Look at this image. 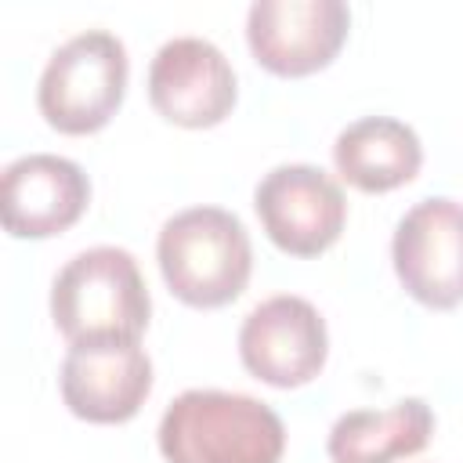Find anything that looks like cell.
<instances>
[{
  "label": "cell",
  "instance_id": "6da1fadb",
  "mask_svg": "<svg viewBox=\"0 0 463 463\" xmlns=\"http://www.w3.org/2000/svg\"><path fill=\"white\" fill-rule=\"evenodd\" d=\"M282 449L286 427L279 412L235 391H181L159 420L166 463H279Z\"/></svg>",
  "mask_w": 463,
  "mask_h": 463
},
{
  "label": "cell",
  "instance_id": "5b68a950",
  "mask_svg": "<svg viewBox=\"0 0 463 463\" xmlns=\"http://www.w3.org/2000/svg\"><path fill=\"white\" fill-rule=\"evenodd\" d=\"M253 206L268 239L293 257H315L329 250L347 221L344 188L315 163L271 166L253 188Z\"/></svg>",
  "mask_w": 463,
  "mask_h": 463
},
{
  "label": "cell",
  "instance_id": "8fae6325",
  "mask_svg": "<svg viewBox=\"0 0 463 463\" xmlns=\"http://www.w3.org/2000/svg\"><path fill=\"white\" fill-rule=\"evenodd\" d=\"M58 383L80 420L123 423L152 391V362L137 340L72 344L61 358Z\"/></svg>",
  "mask_w": 463,
  "mask_h": 463
},
{
  "label": "cell",
  "instance_id": "7c38bea8",
  "mask_svg": "<svg viewBox=\"0 0 463 463\" xmlns=\"http://www.w3.org/2000/svg\"><path fill=\"white\" fill-rule=\"evenodd\" d=\"M333 163L344 181L362 192H391L416 177L423 145L416 130L394 116H362L333 141Z\"/></svg>",
  "mask_w": 463,
  "mask_h": 463
},
{
  "label": "cell",
  "instance_id": "30bf717a",
  "mask_svg": "<svg viewBox=\"0 0 463 463\" xmlns=\"http://www.w3.org/2000/svg\"><path fill=\"white\" fill-rule=\"evenodd\" d=\"M90 181L80 163L54 152H29L0 174V224L18 239H47L80 221Z\"/></svg>",
  "mask_w": 463,
  "mask_h": 463
},
{
  "label": "cell",
  "instance_id": "52a82bcc",
  "mask_svg": "<svg viewBox=\"0 0 463 463\" xmlns=\"http://www.w3.org/2000/svg\"><path fill=\"white\" fill-rule=\"evenodd\" d=\"M329 333L318 307L304 297L279 293L260 300L239 329L242 365L271 387H300L326 365Z\"/></svg>",
  "mask_w": 463,
  "mask_h": 463
},
{
  "label": "cell",
  "instance_id": "ba28073f",
  "mask_svg": "<svg viewBox=\"0 0 463 463\" xmlns=\"http://www.w3.org/2000/svg\"><path fill=\"white\" fill-rule=\"evenodd\" d=\"M351 25L344 0H253L246 40L253 58L279 76H304L333 61Z\"/></svg>",
  "mask_w": 463,
  "mask_h": 463
},
{
  "label": "cell",
  "instance_id": "8992f818",
  "mask_svg": "<svg viewBox=\"0 0 463 463\" xmlns=\"http://www.w3.org/2000/svg\"><path fill=\"white\" fill-rule=\"evenodd\" d=\"M391 257L402 286L427 307L463 300V203L427 195L409 206L394 228Z\"/></svg>",
  "mask_w": 463,
  "mask_h": 463
},
{
  "label": "cell",
  "instance_id": "277c9868",
  "mask_svg": "<svg viewBox=\"0 0 463 463\" xmlns=\"http://www.w3.org/2000/svg\"><path fill=\"white\" fill-rule=\"evenodd\" d=\"M127 90V47L109 29H83L51 51L36 101L61 134L101 130Z\"/></svg>",
  "mask_w": 463,
  "mask_h": 463
},
{
  "label": "cell",
  "instance_id": "7a4b0ae2",
  "mask_svg": "<svg viewBox=\"0 0 463 463\" xmlns=\"http://www.w3.org/2000/svg\"><path fill=\"white\" fill-rule=\"evenodd\" d=\"M148 286L130 250L90 246L61 264L51 282V318L72 344L137 340L148 326Z\"/></svg>",
  "mask_w": 463,
  "mask_h": 463
},
{
  "label": "cell",
  "instance_id": "9c48e42d",
  "mask_svg": "<svg viewBox=\"0 0 463 463\" xmlns=\"http://www.w3.org/2000/svg\"><path fill=\"white\" fill-rule=\"evenodd\" d=\"M148 98L170 123L213 127L235 105V69L206 36H174L152 54Z\"/></svg>",
  "mask_w": 463,
  "mask_h": 463
},
{
  "label": "cell",
  "instance_id": "3957f363",
  "mask_svg": "<svg viewBox=\"0 0 463 463\" xmlns=\"http://www.w3.org/2000/svg\"><path fill=\"white\" fill-rule=\"evenodd\" d=\"M159 271L174 297L192 307L235 300L253 268L246 224L224 206H188L159 228Z\"/></svg>",
  "mask_w": 463,
  "mask_h": 463
},
{
  "label": "cell",
  "instance_id": "4fadbf2b",
  "mask_svg": "<svg viewBox=\"0 0 463 463\" xmlns=\"http://www.w3.org/2000/svg\"><path fill=\"white\" fill-rule=\"evenodd\" d=\"M434 412L423 398H402L387 409L344 412L329 430L333 463H394L430 441Z\"/></svg>",
  "mask_w": 463,
  "mask_h": 463
}]
</instances>
